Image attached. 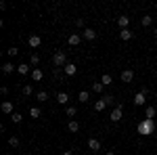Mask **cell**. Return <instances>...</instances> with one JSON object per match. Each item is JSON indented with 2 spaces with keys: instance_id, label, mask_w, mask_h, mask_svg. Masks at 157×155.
I'll return each mask as SVG.
<instances>
[{
  "instance_id": "cell-1",
  "label": "cell",
  "mask_w": 157,
  "mask_h": 155,
  "mask_svg": "<svg viewBox=\"0 0 157 155\" xmlns=\"http://www.w3.org/2000/svg\"><path fill=\"white\" fill-rule=\"evenodd\" d=\"M136 130L138 134H143V136H151L153 132H155V119H143V122H138V126H136Z\"/></svg>"
},
{
  "instance_id": "cell-2",
  "label": "cell",
  "mask_w": 157,
  "mask_h": 155,
  "mask_svg": "<svg viewBox=\"0 0 157 155\" xmlns=\"http://www.w3.org/2000/svg\"><path fill=\"white\" fill-rule=\"evenodd\" d=\"M52 63H55V67H65V65H67V55H65V50H55Z\"/></svg>"
},
{
  "instance_id": "cell-3",
  "label": "cell",
  "mask_w": 157,
  "mask_h": 155,
  "mask_svg": "<svg viewBox=\"0 0 157 155\" xmlns=\"http://www.w3.org/2000/svg\"><path fill=\"white\" fill-rule=\"evenodd\" d=\"M109 118H111V122H120V119L124 118V109H121V105H115Z\"/></svg>"
},
{
  "instance_id": "cell-4",
  "label": "cell",
  "mask_w": 157,
  "mask_h": 155,
  "mask_svg": "<svg viewBox=\"0 0 157 155\" xmlns=\"http://www.w3.org/2000/svg\"><path fill=\"white\" fill-rule=\"evenodd\" d=\"M27 44H29V48H38L42 44V38L38 36V34H32V36L27 38Z\"/></svg>"
},
{
  "instance_id": "cell-5",
  "label": "cell",
  "mask_w": 157,
  "mask_h": 155,
  "mask_svg": "<svg viewBox=\"0 0 157 155\" xmlns=\"http://www.w3.org/2000/svg\"><path fill=\"white\" fill-rule=\"evenodd\" d=\"M134 105H138V107L147 105V95H145V92H140V90H138V92L134 95Z\"/></svg>"
},
{
  "instance_id": "cell-6",
  "label": "cell",
  "mask_w": 157,
  "mask_h": 155,
  "mask_svg": "<svg viewBox=\"0 0 157 155\" xmlns=\"http://www.w3.org/2000/svg\"><path fill=\"white\" fill-rule=\"evenodd\" d=\"M0 111H2V113H6V115H13V113H15V111H13V103H11V101H2Z\"/></svg>"
},
{
  "instance_id": "cell-7",
  "label": "cell",
  "mask_w": 157,
  "mask_h": 155,
  "mask_svg": "<svg viewBox=\"0 0 157 155\" xmlns=\"http://www.w3.org/2000/svg\"><path fill=\"white\" fill-rule=\"evenodd\" d=\"M117 25H120L121 29H128V25H130V17H128V15H120V17H117Z\"/></svg>"
},
{
  "instance_id": "cell-8",
  "label": "cell",
  "mask_w": 157,
  "mask_h": 155,
  "mask_svg": "<svg viewBox=\"0 0 157 155\" xmlns=\"http://www.w3.org/2000/svg\"><path fill=\"white\" fill-rule=\"evenodd\" d=\"M82 38H86V40H97V32H94L92 27H84V32H82Z\"/></svg>"
},
{
  "instance_id": "cell-9",
  "label": "cell",
  "mask_w": 157,
  "mask_h": 155,
  "mask_svg": "<svg viewBox=\"0 0 157 155\" xmlns=\"http://www.w3.org/2000/svg\"><path fill=\"white\" fill-rule=\"evenodd\" d=\"M132 80H134V72L132 69H124V72H121V82L128 84V82H132Z\"/></svg>"
},
{
  "instance_id": "cell-10",
  "label": "cell",
  "mask_w": 157,
  "mask_h": 155,
  "mask_svg": "<svg viewBox=\"0 0 157 155\" xmlns=\"http://www.w3.org/2000/svg\"><path fill=\"white\" fill-rule=\"evenodd\" d=\"M63 72H65V76H75V73H78V67H75L73 63H67V65L63 67Z\"/></svg>"
},
{
  "instance_id": "cell-11",
  "label": "cell",
  "mask_w": 157,
  "mask_h": 155,
  "mask_svg": "<svg viewBox=\"0 0 157 155\" xmlns=\"http://www.w3.org/2000/svg\"><path fill=\"white\" fill-rule=\"evenodd\" d=\"M15 69H17V67H15V65H13L11 61H9V63H4V65H2V73H4V76H11V73L15 72Z\"/></svg>"
},
{
  "instance_id": "cell-12",
  "label": "cell",
  "mask_w": 157,
  "mask_h": 155,
  "mask_svg": "<svg viewBox=\"0 0 157 155\" xmlns=\"http://www.w3.org/2000/svg\"><path fill=\"white\" fill-rule=\"evenodd\" d=\"M80 40H82V34H71V36L67 38V42H69L71 46H78V44H80Z\"/></svg>"
},
{
  "instance_id": "cell-13",
  "label": "cell",
  "mask_w": 157,
  "mask_h": 155,
  "mask_svg": "<svg viewBox=\"0 0 157 155\" xmlns=\"http://www.w3.org/2000/svg\"><path fill=\"white\" fill-rule=\"evenodd\" d=\"M57 103H59V105H67V103H69V95H67V92H59V95H57Z\"/></svg>"
},
{
  "instance_id": "cell-14",
  "label": "cell",
  "mask_w": 157,
  "mask_h": 155,
  "mask_svg": "<svg viewBox=\"0 0 157 155\" xmlns=\"http://www.w3.org/2000/svg\"><path fill=\"white\" fill-rule=\"evenodd\" d=\"M155 113H157V109L153 107V105H147V109H145V118L147 119H153V118H155Z\"/></svg>"
},
{
  "instance_id": "cell-15",
  "label": "cell",
  "mask_w": 157,
  "mask_h": 155,
  "mask_svg": "<svg viewBox=\"0 0 157 155\" xmlns=\"http://www.w3.org/2000/svg\"><path fill=\"white\" fill-rule=\"evenodd\" d=\"M42 78H44V73H42V69H32V80H34V82H40V80H42Z\"/></svg>"
},
{
  "instance_id": "cell-16",
  "label": "cell",
  "mask_w": 157,
  "mask_h": 155,
  "mask_svg": "<svg viewBox=\"0 0 157 155\" xmlns=\"http://www.w3.org/2000/svg\"><path fill=\"white\" fill-rule=\"evenodd\" d=\"M88 147H90V151H101V143H98L97 138H90V141H88Z\"/></svg>"
},
{
  "instance_id": "cell-17",
  "label": "cell",
  "mask_w": 157,
  "mask_h": 155,
  "mask_svg": "<svg viewBox=\"0 0 157 155\" xmlns=\"http://www.w3.org/2000/svg\"><path fill=\"white\" fill-rule=\"evenodd\" d=\"M17 72L21 73V76H27V73H29V65H27V63H21V65H17Z\"/></svg>"
},
{
  "instance_id": "cell-18",
  "label": "cell",
  "mask_w": 157,
  "mask_h": 155,
  "mask_svg": "<svg viewBox=\"0 0 157 155\" xmlns=\"http://www.w3.org/2000/svg\"><path fill=\"white\" fill-rule=\"evenodd\" d=\"M67 128H69V132H80V122L71 119V122L67 124Z\"/></svg>"
},
{
  "instance_id": "cell-19",
  "label": "cell",
  "mask_w": 157,
  "mask_h": 155,
  "mask_svg": "<svg viewBox=\"0 0 157 155\" xmlns=\"http://www.w3.org/2000/svg\"><path fill=\"white\" fill-rule=\"evenodd\" d=\"M120 38H121V40H132L134 34L130 32V29H121V32H120Z\"/></svg>"
},
{
  "instance_id": "cell-20",
  "label": "cell",
  "mask_w": 157,
  "mask_h": 155,
  "mask_svg": "<svg viewBox=\"0 0 157 155\" xmlns=\"http://www.w3.org/2000/svg\"><path fill=\"white\" fill-rule=\"evenodd\" d=\"M90 88H92V92H97V95H101L105 86H103V84H101V82H94V84H92V86H90Z\"/></svg>"
},
{
  "instance_id": "cell-21",
  "label": "cell",
  "mask_w": 157,
  "mask_h": 155,
  "mask_svg": "<svg viewBox=\"0 0 157 155\" xmlns=\"http://www.w3.org/2000/svg\"><path fill=\"white\" fill-rule=\"evenodd\" d=\"M40 115H42V111H40V109H38V107H32V109H29V118L38 119V118H40Z\"/></svg>"
},
{
  "instance_id": "cell-22",
  "label": "cell",
  "mask_w": 157,
  "mask_h": 155,
  "mask_svg": "<svg viewBox=\"0 0 157 155\" xmlns=\"http://www.w3.org/2000/svg\"><path fill=\"white\" fill-rule=\"evenodd\" d=\"M111 82H113V78H111L109 73H103V78H101V84H103V86H109Z\"/></svg>"
},
{
  "instance_id": "cell-23",
  "label": "cell",
  "mask_w": 157,
  "mask_h": 155,
  "mask_svg": "<svg viewBox=\"0 0 157 155\" xmlns=\"http://www.w3.org/2000/svg\"><path fill=\"white\" fill-rule=\"evenodd\" d=\"M105 107H107V105H105V101H103V99H98L97 103H94V111H97V113H98V111H103Z\"/></svg>"
},
{
  "instance_id": "cell-24",
  "label": "cell",
  "mask_w": 157,
  "mask_h": 155,
  "mask_svg": "<svg viewBox=\"0 0 157 155\" xmlns=\"http://www.w3.org/2000/svg\"><path fill=\"white\" fill-rule=\"evenodd\" d=\"M23 95L25 96H32V95H34V86H32V84H25V86H23Z\"/></svg>"
},
{
  "instance_id": "cell-25",
  "label": "cell",
  "mask_w": 157,
  "mask_h": 155,
  "mask_svg": "<svg viewBox=\"0 0 157 155\" xmlns=\"http://www.w3.org/2000/svg\"><path fill=\"white\" fill-rule=\"evenodd\" d=\"M11 119H13V124H21V122H23V115L15 111V113H13V115H11Z\"/></svg>"
},
{
  "instance_id": "cell-26",
  "label": "cell",
  "mask_w": 157,
  "mask_h": 155,
  "mask_svg": "<svg viewBox=\"0 0 157 155\" xmlns=\"http://www.w3.org/2000/svg\"><path fill=\"white\" fill-rule=\"evenodd\" d=\"M101 99L105 101V105H113V103H115V99H113V95H103Z\"/></svg>"
},
{
  "instance_id": "cell-27",
  "label": "cell",
  "mask_w": 157,
  "mask_h": 155,
  "mask_svg": "<svg viewBox=\"0 0 157 155\" xmlns=\"http://www.w3.org/2000/svg\"><path fill=\"white\" fill-rule=\"evenodd\" d=\"M78 101H80V103H88V92H86V90H80V95H78Z\"/></svg>"
},
{
  "instance_id": "cell-28",
  "label": "cell",
  "mask_w": 157,
  "mask_h": 155,
  "mask_svg": "<svg viewBox=\"0 0 157 155\" xmlns=\"http://www.w3.org/2000/svg\"><path fill=\"white\" fill-rule=\"evenodd\" d=\"M140 23H143V27H149V25L153 23V19H151V17H149V15H145V17H143V19H140Z\"/></svg>"
},
{
  "instance_id": "cell-29",
  "label": "cell",
  "mask_w": 157,
  "mask_h": 155,
  "mask_svg": "<svg viewBox=\"0 0 157 155\" xmlns=\"http://www.w3.org/2000/svg\"><path fill=\"white\" fill-rule=\"evenodd\" d=\"M9 145H11L13 149H17V147H19V138H17V136H11V138H9Z\"/></svg>"
},
{
  "instance_id": "cell-30",
  "label": "cell",
  "mask_w": 157,
  "mask_h": 155,
  "mask_svg": "<svg viewBox=\"0 0 157 155\" xmlns=\"http://www.w3.org/2000/svg\"><path fill=\"white\" fill-rule=\"evenodd\" d=\"M6 52H9V57H17V55H19V48H17V46H11Z\"/></svg>"
},
{
  "instance_id": "cell-31",
  "label": "cell",
  "mask_w": 157,
  "mask_h": 155,
  "mask_svg": "<svg viewBox=\"0 0 157 155\" xmlns=\"http://www.w3.org/2000/svg\"><path fill=\"white\" fill-rule=\"evenodd\" d=\"M38 101H48V92H46V90L38 92Z\"/></svg>"
},
{
  "instance_id": "cell-32",
  "label": "cell",
  "mask_w": 157,
  "mask_h": 155,
  "mask_svg": "<svg viewBox=\"0 0 157 155\" xmlns=\"http://www.w3.org/2000/svg\"><path fill=\"white\" fill-rule=\"evenodd\" d=\"M29 63H32V65H38V63H40V57H38L36 52H34V55L29 57Z\"/></svg>"
},
{
  "instance_id": "cell-33",
  "label": "cell",
  "mask_w": 157,
  "mask_h": 155,
  "mask_svg": "<svg viewBox=\"0 0 157 155\" xmlns=\"http://www.w3.org/2000/svg\"><path fill=\"white\" fill-rule=\"evenodd\" d=\"M75 115V107H67V118H73Z\"/></svg>"
},
{
  "instance_id": "cell-34",
  "label": "cell",
  "mask_w": 157,
  "mask_h": 155,
  "mask_svg": "<svg viewBox=\"0 0 157 155\" xmlns=\"http://www.w3.org/2000/svg\"><path fill=\"white\" fill-rule=\"evenodd\" d=\"M75 25H78V27H84V19H82V17H80V19H75Z\"/></svg>"
},
{
  "instance_id": "cell-35",
  "label": "cell",
  "mask_w": 157,
  "mask_h": 155,
  "mask_svg": "<svg viewBox=\"0 0 157 155\" xmlns=\"http://www.w3.org/2000/svg\"><path fill=\"white\" fill-rule=\"evenodd\" d=\"M63 155H73V151H63Z\"/></svg>"
},
{
  "instance_id": "cell-36",
  "label": "cell",
  "mask_w": 157,
  "mask_h": 155,
  "mask_svg": "<svg viewBox=\"0 0 157 155\" xmlns=\"http://www.w3.org/2000/svg\"><path fill=\"white\" fill-rule=\"evenodd\" d=\"M105 155H117V153H115V151H107Z\"/></svg>"
},
{
  "instance_id": "cell-37",
  "label": "cell",
  "mask_w": 157,
  "mask_h": 155,
  "mask_svg": "<svg viewBox=\"0 0 157 155\" xmlns=\"http://www.w3.org/2000/svg\"><path fill=\"white\" fill-rule=\"evenodd\" d=\"M155 38H157V29H155Z\"/></svg>"
}]
</instances>
